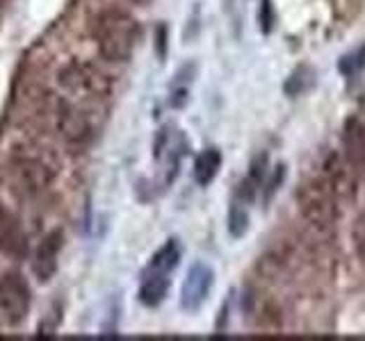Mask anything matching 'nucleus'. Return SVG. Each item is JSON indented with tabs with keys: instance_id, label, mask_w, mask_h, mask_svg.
<instances>
[{
	"instance_id": "12",
	"label": "nucleus",
	"mask_w": 365,
	"mask_h": 341,
	"mask_svg": "<svg viewBox=\"0 0 365 341\" xmlns=\"http://www.w3.org/2000/svg\"><path fill=\"white\" fill-rule=\"evenodd\" d=\"M219 169H222V153L217 148H208L201 153L194 162V180L201 184V187H206V184L215 180Z\"/></svg>"
},
{
	"instance_id": "11",
	"label": "nucleus",
	"mask_w": 365,
	"mask_h": 341,
	"mask_svg": "<svg viewBox=\"0 0 365 341\" xmlns=\"http://www.w3.org/2000/svg\"><path fill=\"white\" fill-rule=\"evenodd\" d=\"M345 148L350 153L352 162L365 164V123L359 118L347 121L345 127Z\"/></svg>"
},
{
	"instance_id": "7",
	"label": "nucleus",
	"mask_w": 365,
	"mask_h": 341,
	"mask_svg": "<svg viewBox=\"0 0 365 341\" xmlns=\"http://www.w3.org/2000/svg\"><path fill=\"white\" fill-rule=\"evenodd\" d=\"M185 148H187L185 137L176 127H162L158 137H155V160L164 164V167H171L173 173H176V167Z\"/></svg>"
},
{
	"instance_id": "8",
	"label": "nucleus",
	"mask_w": 365,
	"mask_h": 341,
	"mask_svg": "<svg viewBox=\"0 0 365 341\" xmlns=\"http://www.w3.org/2000/svg\"><path fill=\"white\" fill-rule=\"evenodd\" d=\"M0 251L12 257L25 255V235L21 230V223L7 209H0Z\"/></svg>"
},
{
	"instance_id": "4",
	"label": "nucleus",
	"mask_w": 365,
	"mask_h": 341,
	"mask_svg": "<svg viewBox=\"0 0 365 341\" xmlns=\"http://www.w3.org/2000/svg\"><path fill=\"white\" fill-rule=\"evenodd\" d=\"M213 284H215V273L208 264H201V262L192 264L187 271V278L182 282V289H180L182 309L197 312L208 300L210 291H213Z\"/></svg>"
},
{
	"instance_id": "5",
	"label": "nucleus",
	"mask_w": 365,
	"mask_h": 341,
	"mask_svg": "<svg viewBox=\"0 0 365 341\" xmlns=\"http://www.w3.org/2000/svg\"><path fill=\"white\" fill-rule=\"evenodd\" d=\"M62 246H64V232L62 230H53V232L46 235L39 242V246L34 248L32 273L41 284L48 282L55 275V271H58V260H60Z\"/></svg>"
},
{
	"instance_id": "1",
	"label": "nucleus",
	"mask_w": 365,
	"mask_h": 341,
	"mask_svg": "<svg viewBox=\"0 0 365 341\" xmlns=\"http://www.w3.org/2000/svg\"><path fill=\"white\" fill-rule=\"evenodd\" d=\"M98 53L109 62H128L140 43V23L124 9H107L94 25Z\"/></svg>"
},
{
	"instance_id": "9",
	"label": "nucleus",
	"mask_w": 365,
	"mask_h": 341,
	"mask_svg": "<svg viewBox=\"0 0 365 341\" xmlns=\"http://www.w3.org/2000/svg\"><path fill=\"white\" fill-rule=\"evenodd\" d=\"M169 282L171 278L164 273H155V271H146L142 273V282H140V300L146 307H155L160 305L169 291Z\"/></svg>"
},
{
	"instance_id": "10",
	"label": "nucleus",
	"mask_w": 365,
	"mask_h": 341,
	"mask_svg": "<svg viewBox=\"0 0 365 341\" xmlns=\"http://www.w3.org/2000/svg\"><path fill=\"white\" fill-rule=\"evenodd\" d=\"M180 262V244L176 239H169L167 244L162 248H158V253L151 257L149 266L146 271H155V273H164V275H171V271L176 269Z\"/></svg>"
},
{
	"instance_id": "15",
	"label": "nucleus",
	"mask_w": 365,
	"mask_h": 341,
	"mask_svg": "<svg viewBox=\"0 0 365 341\" xmlns=\"http://www.w3.org/2000/svg\"><path fill=\"white\" fill-rule=\"evenodd\" d=\"M363 67H365V46H361L356 53L347 55V57L340 62V71L347 73V76H354V73L359 69H363Z\"/></svg>"
},
{
	"instance_id": "3",
	"label": "nucleus",
	"mask_w": 365,
	"mask_h": 341,
	"mask_svg": "<svg viewBox=\"0 0 365 341\" xmlns=\"http://www.w3.org/2000/svg\"><path fill=\"white\" fill-rule=\"evenodd\" d=\"M32 291L21 273L9 271L0 278V316L7 326H21L30 314Z\"/></svg>"
},
{
	"instance_id": "2",
	"label": "nucleus",
	"mask_w": 365,
	"mask_h": 341,
	"mask_svg": "<svg viewBox=\"0 0 365 341\" xmlns=\"http://www.w3.org/2000/svg\"><path fill=\"white\" fill-rule=\"evenodd\" d=\"M336 187L328 178H308L301 182L297 189V205L301 216H304L315 230H331L338 216L336 207Z\"/></svg>"
},
{
	"instance_id": "6",
	"label": "nucleus",
	"mask_w": 365,
	"mask_h": 341,
	"mask_svg": "<svg viewBox=\"0 0 365 341\" xmlns=\"http://www.w3.org/2000/svg\"><path fill=\"white\" fill-rule=\"evenodd\" d=\"M64 85L69 89L78 91V94H89V96H105L109 91V80L94 67H71L64 73Z\"/></svg>"
},
{
	"instance_id": "13",
	"label": "nucleus",
	"mask_w": 365,
	"mask_h": 341,
	"mask_svg": "<svg viewBox=\"0 0 365 341\" xmlns=\"http://www.w3.org/2000/svg\"><path fill=\"white\" fill-rule=\"evenodd\" d=\"M194 73H197L194 64H185V67L176 73V78H173V82H171V91H169V105L171 107H182L187 103L190 87H192V80H194Z\"/></svg>"
},
{
	"instance_id": "14",
	"label": "nucleus",
	"mask_w": 365,
	"mask_h": 341,
	"mask_svg": "<svg viewBox=\"0 0 365 341\" xmlns=\"http://www.w3.org/2000/svg\"><path fill=\"white\" fill-rule=\"evenodd\" d=\"M246 223H249L246 209L240 205V202H233L231 214H228V230H231V235L233 237H240L244 230H246Z\"/></svg>"
}]
</instances>
